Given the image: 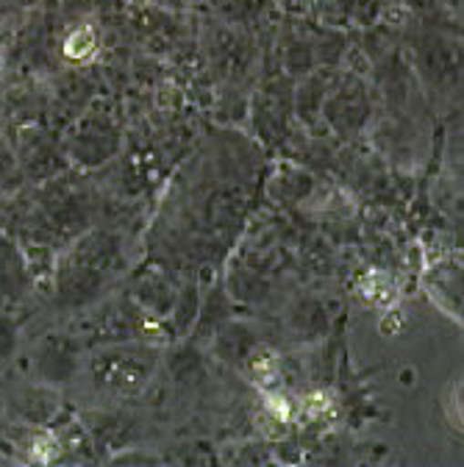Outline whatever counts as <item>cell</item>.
Returning <instances> with one entry per match:
<instances>
[{
	"label": "cell",
	"instance_id": "cell-3",
	"mask_svg": "<svg viewBox=\"0 0 464 467\" xmlns=\"http://www.w3.org/2000/svg\"><path fill=\"white\" fill-rule=\"evenodd\" d=\"M81 320L73 323V334L87 345H103V342H123V339H150L161 342L164 326L159 317H153L131 292H108L98 304L87 306Z\"/></svg>",
	"mask_w": 464,
	"mask_h": 467
},
{
	"label": "cell",
	"instance_id": "cell-7",
	"mask_svg": "<svg viewBox=\"0 0 464 467\" xmlns=\"http://www.w3.org/2000/svg\"><path fill=\"white\" fill-rule=\"evenodd\" d=\"M12 145H15V153H17V161L23 167L26 182L47 184L53 179H59V175L65 172V167L70 164L62 142H56L47 129L34 126V123L23 126Z\"/></svg>",
	"mask_w": 464,
	"mask_h": 467
},
{
	"label": "cell",
	"instance_id": "cell-13",
	"mask_svg": "<svg viewBox=\"0 0 464 467\" xmlns=\"http://www.w3.org/2000/svg\"><path fill=\"white\" fill-rule=\"evenodd\" d=\"M23 184H26V175H23V167L17 161L15 145L0 137V198L20 192Z\"/></svg>",
	"mask_w": 464,
	"mask_h": 467
},
{
	"label": "cell",
	"instance_id": "cell-2",
	"mask_svg": "<svg viewBox=\"0 0 464 467\" xmlns=\"http://www.w3.org/2000/svg\"><path fill=\"white\" fill-rule=\"evenodd\" d=\"M84 368L98 392L114 398L139 395L161 365L164 348L150 339H123L87 348Z\"/></svg>",
	"mask_w": 464,
	"mask_h": 467
},
{
	"label": "cell",
	"instance_id": "cell-15",
	"mask_svg": "<svg viewBox=\"0 0 464 467\" xmlns=\"http://www.w3.org/2000/svg\"><path fill=\"white\" fill-rule=\"evenodd\" d=\"M95 31L89 26H78L73 28L65 42H62V53L65 58H70V62H87V58L95 53Z\"/></svg>",
	"mask_w": 464,
	"mask_h": 467
},
{
	"label": "cell",
	"instance_id": "cell-6",
	"mask_svg": "<svg viewBox=\"0 0 464 467\" xmlns=\"http://www.w3.org/2000/svg\"><path fill=\"white\" fill-rule=\"evenodd\" d=\"M70 164L100 167L123 150V129L106 111H87L62 142Z\"/></svg>",
	"mask_w": 464,
	"mask_h": 467
},
{
	"label": "cell",
	"instance_id": "cell-8",
	"mask_svg": "<svg viewBox=\"0 0 464 467\" xmlns=\"http://www.w3.org/2000/svg\"><path fill=\"white\" fill-rule=\"evenodd\" d=\"M320 114L325 117V123L339 137L351 140V137L362 134L370 120V98H367L365 81L356 76H345L339 84L334 81Z\"/></svg>",
	"mask_w": 464,
	"mask_h": 467
},
{
	"label": "cell",
	"instance_id": "cell-10",
	"mask_svg": "<svg viewBox=\"0 0 464 467\" xmlns=\"http://www.w3.org/2000/svg\"><path fill=\"white\" fill-rule=\"evenodd\" d=\"M36 286V273L12 231L0 225V306H20Z\"/></svg>",
	"mask_w": 464,
	"mask_h": 467
},
{
	"label": "cell",
	"instance_id": "cell-9",
	"mask_svg": "<svg viewBox=\"0 0 464 467\" xmlns=\"http://www.w3.org/2000/svg\"><path fill=\"white\" fill-rule=\"evenodd\" d=\"M423 289L442 315L464 323V251L437 256L423 273Z\"/></svg>",
	"mask_w": 464,
	"mask_h": 467
},
{
	"label": "cell",
	"instance_id": "cell-12",
	"mask_svg": "<svg viewBox=\"0 0 464 467\" xmlns=\"http://www.w3.org/2000/svg\"><path fill=\"white\" fill-rule=\"evenodd\" d=\"M334 87V78L328 73H306L304 84L298 87V114L304 117V120H312V117L320 114L323 103H325V95L331 92Z\"/></svg>",
	"mask_w": 464,
	"mask_h": 467
},
{
	"label": "cell",
	"instance_id": "cell-5",
	"mask_svg": "<svg viewBox=\"0 0 464 467\" xmlns=\"http://www.w3.org/2000/svg\"><path fill=\"white\" fill-rule=\"evenodd\" d=\"M87 345L73 331H47L31 345V373L34 381L53 389L70 387L84 370Z\"/></svg>",
	"mask_w": 464,
	"mask_h": 467
},
{
	"label": "cell",
	"instance_id": "cell-14",
	"mask_svg": "<svg viewBox=\"0 0 464 467\" xmlns=\"http://www.w3.org/2000/svg\"><path fill=\"white\" fill-rule=\"evenodd\" d=\"M20 348V320L12 315V309L0 306V368L9 365Z\"/></svg>",
	"mask_w": 464,
	"mask_h": 467
},
{
	"label": "cell",
	"instance_id": "cell-4",
	"mask_svg": "<svg viewBox=\"0 0 464 467\" xmlns=\"http://www.w3.org/2000/svg\"><path fill=\"white\" fill-rule=\"evenodd\" d=\"M412 70L437 100L464 92V42L445 28H426L412 39Z\"/></svg>",
	"mask_w": 464,
	"mask_h": 467
},
{
	"label": "cell",
	"instance_id": "cell-16",
	"mask_svg": "<svg viewBox=\"0 0 464 467\" xmlns=\"http://www.w3.org/2000/svg\"><path fill=\"white\" fill-rule=\"evenodd\" d=\"M439 6H442L448 15H453V17L464 20V0H439Z\"/></svg>",
	"mask_w": 464,
	"mask_h": 467
},
{
	"label": "cell",
	"instance_id": "cell-1",
	"mask_svg": "<svg viewBox=\"0 0 464 467\" xmlns=\"http://www.w3.org/2000/svg\"><path fill=\"white\" fill-rule=\"evenodd\" d=\"M126 251L123 237L108 228H84L50 265L53 306L67 315L84 312L108 296L123 278Z\"/></svg>",
	"mask_w": 464,
	"mask_h": 467
},
{
	"label": "cell",
	"instance_id": "cell-11",
	"mask_svg": "<svg viewBox=\"0 0 464 467\" xmlns=\"http://www.w3.org/2000/svg\"><path fill=\"white\" fill-rule=\"evenodd\" d=\"M131 296L153 315V317H170V309L172 304H176V296H179V289L176 284L170 281L167 270L164 267H148L142 270L134 284L129 286Z\"/></svg>",
	"mask_w": 464,
	"mask_h": 467
}]
</instances>
